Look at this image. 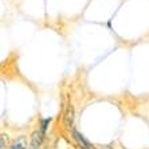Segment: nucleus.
<instances>
[{"label":"nucleus","mask_w":149,"mask_h":149,"mask_svg":"<svg viewBox=\"0 0 149 149\" xmlns=\"http://www.w3.org/2000/svg\"><path fill=\"white\" fill-rule=\"evenodd\" d=\"M45 140V133L42 132L40 129L39 130H35L31 134V140H30V148L28 149H39L42 145V142Z\"/></svg>","instance_id":"f03ea898"},{"label":"nucleus","mask_w":149,"mask_h":149,"mask_svg":"<svg viewBox=\"0 0 149 149\" xmlns=\"http://www.w3.org/2000/svg\"><path fill=\"white\" fill-rule=\"evenodd\" d=\"M74 118H75V111H74V106L71 105V102H69L65 109L63 113V125L66 129H73L74 126Z\"/></svg>","instance_id":"f257e3e1"},{"label":"nucleus","mask_w":149,"mask_h":149,"mask_svg":"<svg viewBox=\"0 0 149 149\" xmlns=\"http://www.w3.org/2000/svg\"><path fill=\"white\" fill-rule=\"evenodd\" d=\"M28 148H30V144L27 142V139H26L24 136H19V137L11 144L8 149H28Z\"/></svg>","instance_id":"20e7f679"},{"label":"nucleus","mask_w":149,"mask_h":149,"mask_svg":"<svg viewBox=\"0 0 149 149\" xmlns=\"http://www.w3.org/2000/svg\"><path fill=\"white\" fill-rule=\"evenodd\" d=\"M50 121H51V118H45V120L42 121V128H40V130L45 133V134H46V130H47V126H49Z\"/></svg>","instance_id":"39448f33"},{"label":"nucleus","mask_w":149,"mask_h":149,"mask_svg":"<svg viewBox=\"0 0 149 149\" xmlns=\"http://www.w3.org/2000/svg\"><path fill=\"white\" fill-rule=\"evenodd\" d=\"M71 134H73V139L77 141V144H78L82 149H93V145H91L90 142L87 141V140L85 139V137H83L75 128L71 129Z\"/></svg>","instance_id":"7ed1b4c3"},{"label":"nucleus","mask_w":149,"mask_h":149,"mask_svg":"<svg viewBox=\"0 0 149 149\" xmlns=\"http://www.w3.org/2000/svg\"><path fill=\"white\" fill-rule=\"evenodd\" d=\"M0 141H1V148L0 149H6V145H4V142L7 141V134H1V139H0Z\"/></svg>","instance_id":"423d86ee"}]
</instances>
